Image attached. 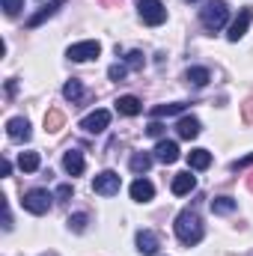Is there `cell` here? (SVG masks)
Wrapping results in <instances>:
<instances>
[{"instance_id":"1","label":"cell","mask_w":253,"mask_h":256,"mask_svg":"<svg viewBox=\"0 0 253 256\" xmlns=\"http://www.w3.org/2000/svg\"><path fill=\"white\" fill-rule=\"evenodd\" d=\"M176 238L185 248H194V244L202 242V220H200L196 212H190V208L179 212V218H176Z\"/></svg>"},{"instance_id":"2","label":"cell","mask_w":253,"mask_h":256,"mask_svg":"<svg viewBox=\"0 0 253 256\" xmlns=\"http://www.w3.org/2000/svg\"><path fill=\"white\" fill-rule=\"evenodd\" d=\"M226 18H230V6H226L224 0H208L206 9L200 12V21H202V27H206L208 33L220 30V27L226 24Z\"/></svg>"},{"instance_id":"3","label":"cell","mask_w":253,"mask_h":256,"mask_svg":"<svg viewBox=\"0 0 253 256\" xmlns=\"http://www.w3.org/2000/svg\"><path fill=\"white\" fill-rule=\"evenodd\" d=\"M51 194L45 191V188H33V191L24 194V200H21V206L30 212V214H48L51 212Z\"/></svg>"},{"instance_id":"4","label":"cell","mask_w":253,"mask_h":256,"mask_svg":"<svg viewBox=\"0 0 253 256\" xmlns=\"http://www.w3.org/2000/svg\"><path fill=\"white\" fill-rule=\"evenodd\" d=\"M137 12H140L143 24H149V27H158V24L167 21V9H164L161 0H140L137 3Z\"/></svg>"},{"instance_id":"5","label":"cell","mask_w":253,"mask_h":256,"mask_svg":"<svg viewBox=\"0 0 253 256\" xmlns=\"http://www.w3.org/2000/svg\"><path fill=\"white\" fill-rule=\"evenodd\" d=\"M98 54H102V45H98L96 39L78 42V45H72V48L66 51V57H68V60H74V63H86V60H96Z\"/></svg>"},{"instance_id":"6","label":"cell","mask_w":253,"mask_h":256,"mask_svg":"<svg viewBox=\"0 0 253 256\" xmlns=\"http://www.w3.org/2000/svg\"><path fill=\"white\" fill-rule=\"evenodd\" d=\"M120 185H122V179H120V173H114V170H104V173H98V176L92 179V191L102 194V196L120 194Z\"/></svg>"},{"instance_id":"7","label":"cell","mask_w":253,"mask_h":256,"mask_svg":"<svg viewBox=\"0 0 253 256\" xmlns=\"http://www.w3.org/2000/svg\"><path fill=\"white\" fill-rule=\"evenodd\" d=\"M108 126H110V110H92V114L84 116V122H80V128H84L86 134H102Z\"/></svg>"},{"instance_id":"8","label":"cell","mask_w":253,"mask_h":256,"mask_svg":"<svg viewBox=\"0 0 253 256\" xmlns=\"http://www.w3.org/2000/svg\"><path fill=\"white\" fill-rule=\"evenodd\" d=\"M158 248H161V238H158L152 230H140V232H137V250L143 256H155Z\"/></svg>"},{"instance_id":"9","label":"cell","mask_w":253,"mask_h":256,"mask_svg":"<svg viewBox=\"0 0 253 256\" xmlns=\"http://www.w3.org/2000/svg\"><path fill=\"white\" fill-rule=\"evenodd\" d=\"M250 21H253V12H250V9H242V12H238V18L230 24V33H226V36H230V42H238V39L248 33Z\"/></svg>"},{"instance_id":"10","label":"cell","mask_w":253,"mask_h":256,"mask_svg":"<svg viewBox=\"0 0 253 256\" xmlns=\"http://www.w3.org/2000/svg\"><path fill=\"white\" fill-rule=\"evenodd\" d=\"M155 161H161V164H176V161H179V146H176L173 140H158V146H155Z\"/></svg>"},{"instance_id":"11","label":"cell","mask_w":253,"mask_h":256,"mask_svg":"<svg viewBox=\"0 0 253 256\" xmlns=\"http://www.w3.org/2000/svg\"><path fill=\"white\" fill-rule=\"evenodd\" d=\"M6 134H9L12 140H18V143H21V140H30V134H33V131H30V122H27L24 116H12V120L6 122Z\"/></svg>"},{"instance_id":"12","label":"cell","mask_w":253,"mask_h":256,"mask_svg":"<svg viewBox=\"0 0 253 256\" xmlns=\"http://www.w3.org/2000/svg\"><path fill=\"white\" fill-rule=\"evenodd\" d=\"M63 167H66L68 176H80L84 173V152L80 149H68L66 158H63Z\"/></svg>"},{"instance_id":"13","label":"cell","mask_w":253,"mask_h":256,"mask_svg":"<svg viewBox=\"0 0 253 256\" xmlns=\"http://www.w3.org/2000/svg\"><path fill=\"white\" fill-rule=\"evenodd\" d=\"M63 3H66V0H51L48 6H42L39 12H33V15L27 18V27H30V30H33V27H39V24H42L45 18H51V15H54V12H57V9H60Z\"/></svg>"},{"instance_id":"14","label":"cell","mask_w":253,"mask_h":256,"mask_svg":"<svg viewBox=\"0 0 253 256\" xmlns=\"http://www.w3.org/2000/svg\"><path fill=\"white\" fill-rule=\"evenodd\" d=\"M170 188H173V194H176V196H185V194H190L194 188H196V179L190 176V170H188V173H176Z\"/></svg>"},{"instance_id":"15","label":"cell","mask_w":253,"mask_h":256,"mask_svg":"<svg viewBox=\"0 0 253 256\" xmlns=\"http://www.w3.org/2000/svg\"><path fill=\"white\" fill-rule=\"evenodd\" d=\"M155 196V185L149 182V179H137L134 185H131V200H137V202H149Z\"/></svg>"},{"instance_id":"16","label":"cell","mask_w":253,"mask_h":256,"mask_svg":"<svg viewBox=\"0 0 253 256\" xmlns=\"http://www.w3.org/2000/svg\"><path fill=\"white\" fill-rule=\"evenodd\" d=\"M116 110H120L122 116H137V114L143 110V104H140L137 96H120V98H116Z\"/></svg>"},{"instance_id":"17","label":"cell","mask_w":253,"mask_h":256,"mask_svg":"<svg viewBox=\"0 0 253 256\" xmlns=\"http://www.w3.org/2000/svg\"><path fill=\"white\" fill-rule=\"evenodd\" d=\"M176 131H179L182 140H194V137H200V120L196 116H182Z\"/></svg>"},{"instance_id":"18","label":"cell","mask_w":253,"mask_h":256,"mask_svg":"<svg viewBox=\"0 0 253 256\" xmlns=\"http://www.w3.org/2000/svg\"><path fill=\"white\" fill-rule=\"evenodd\" d=\"M212 164V152L208 149H194V152H188V167L190 170H206Z\"/></svg>"},{"instance_id":"19","label":"cell","mask_w":253,"mask_h":256,"mask_svg":"<svg viewBox=\"0 0 253 256\" xmlns=\"http://www.w3.org/2000/svg\"><path fill=\"white\" fill-rule=\"evenodd\" d=\"M188 104H182V102H176V104H155L149 114H152V120H161V116H176V114H182Z\"/></svg>"},{"instance_id":"20","label":"cell","mask_w":253,"mask_h":256,"mask_svg":"<svg viewBox=\"0 0 253 256\" xmlns=\"http://www.w3.org/2000/svg\"><path fill=\"white\" fill-rule=\"evenodd\" d=\"M66 126V116L63 110H57V108H51L48 114H45V131H51V134H57L60 128Z\"/></svg>"},{"instance_id":"21","label":"cell","mask_w":253,"mask_h":256,"mask_svg":"<svg viewBox=\"0 0 253 256\" xmlns=\"http://www.w3.org/2000/svg\"><path fill=\"white\" fill-rule=\"evenodd\" d=\"M149 167H152V155H146V152H134V155H131V170H134L137 176L149 173Z\"/></svg>"},{"instance_id":"22","label":"cell","mask_w":253,"mask_h":256,"mask_svg":"<svg viewBox=\"0 0 253 256\" xmlns=\"http://www.w3.org/2000/svg\"><path fill=\"white\" fill-rule=\"evenodd\" d=\"M208 68H202V66H194V68H188V74H185V80L188 84H194V86H206L208 84Z\"/></svg>"},{"instance_id":"23","label":"cell","mask_w":253,"mask_h":256,"mask_svg":"<svg viewBox=\"0 0 253 256\" xmlns=\"http://www.w3.org/2000/svg\"><path fill=\"white\" fill-rule=\"evenodd\" d=\"M18 167L24 173H36L39 170V152H21L18 155Z\"/></svg>"},{"instance_id":"24","label":"cell","mask_w":253,"mask_h":256,"mask_svg":"<svg viewBox=\"0 0 253 256\" xmlns=\"http://www.w3.org/2000/svg\"><path fill=\"white\" fill-rule=\"evenodd\" d=\"M212 212L214 214H232L236 212V200L232 196H214L212 200Z\"/></svg>"},{"instance_id":"25","label":"cell","mask_w":253,"mask_h":256,"mask_svg":"<svg viewBox=\"0 0 253 256\" xmlns=\"http://www.w3.org/2000/svg\"><path fill=\"white\" fill-rule=\"evenodd\" d=\"M63 96L68 98V102H80V96H84V86H80V80H74V78H72V80L63 86Z\"/></svg>"},{"instance_id":"26","label":"cell","mask_w":253,"mask_h":256,"mask_svg":"<svg viewBox=\"0 0 253 256\" xmlns=\"http://www.w3.org/2000/svg\"><path fill=\"white\" fill-rule=\"evenodd\" d=\"M86 224H90V214H84V212L68 218V230H72V232H84V230H86Z\"/></svg>"},{"instance_id":"27","label":"cell","mask_w":253,"mask_h":256,"mask_svg":"<svg viewBox=\"0 0 253 256\" xmlns=\"http://www.w3.org/2000/svg\"><path fill=\"white\" fill-rule=\"evenodd\" d=\"M0 6H3V12L12 18V15H18V12L24 9V0H0Z\"/></svg>"},{"instance_id":"28","label":"cell","mask_w":253,"mask_h":256,"mask_svg":"<svg viewBox=\"0 0 253 256\" xmlns=\"http://www.w3.org/2000/svg\"><path fill=\"white\" fill-rule=\"evenodd\" d=\"M126 74H128V66H122V63H114L108 68V78L110 80H126Z\"/></svg>"},{"instance_id":"29","label":"cell","mask_w":253,"mask_h":256,"mask_svg":"<svg viewBox=\"0 0 253 256\" xmlns=\"http://www.w3.org/2000/svg\"><path fill=\"white\" fill-rule=\"evenodd\" d=\"M126 66L134 68V72H140V68H143V54H140V51H131V54L126 57Z\"/></svg>"},{"instance_id":"30","label":"cell","mask_w":253,"mask_h":256,"mask_svg":"<svg viewBox=\"0 0 253 256\" xmlns=\"http://www.w3.org/2000/svg\"><path fill=\"white\" fill-rule=\"evenodd\" d=\"M146 134H149V137H158V140H161V134H164V126H161L158 120H152V122H149V128H146Z\"/></svg>"},{"instance_id":"31","label":"cell","mask_w":253,"mask_h":256,"mask_svg":"<svg viewBox=\"0 0 253 256\" xmlns=\"http://www.w3.org/2000/svg\"><path fill=\"white\" fill-rule=\"evenodd\" d=\"M250 164H253V152L248 155V158H238V161L232 164V170H244V167H250Z\"/></svg>"},{"instance_id":"32","label":"cell","mask_w":253,"mask_h":256,"mask_svg":"<svg viewBox=\"0 0 253 256\" xmlns=\"http://www.w3.org/2000/svg\"><path fill=\"white\" fill-rule=\"evenodd\" d=\"M244 122H253V98L244 102Z\"/></svg>"},{"instance_id":"33","label":"cell","mask_w":253,"mask_h":256,"mask_svg":"<svg viewBox=\"0 0 253 256\" xmlns=\"http://www.w3.org/2000/svg\"><path fill=\"white\" fill-rule=\"evenodd\" d=\"M57 196H60V200H68V196H72V185H60Z\"/></svg>"},{"instance_id":"34","label":"cell","mask_w":253,"mask_h":256,"mask_svg":"<svg viewBox=\"0 0 253 256\" xmlns=\"http://www.w3.org/2000/svg\"><path fill=\"white\" fill-rule=\"evenodd\" d=\"M0 173H3V176H9V173H12V164H9L6 158H3V164H0Z\"/></svg>"},{"instance_id":"35","label":"cell","mask_w":253,"mask_h":256,"mask_svg":"<svg viewBox=\"0 0 253 256\" xmlns=\"http://www.w3.org/2000/svg\"><path fill=\"white\" fill-rule=\"evenodd\" d=\"M248 188H250V191H253V173H250V176H248Z\"/></svg>"},{"instance_id":"36","label":"cell","mask_w":253,"mask_h":256,"mask_svg":"<svg viewBox=\"0 0 253 256\" xmlns=\"http://www.w3.org/2000/svg\"><path fill=\"white\" fill-rule=\"evenodd\" d=\"M98 3H104V6H110V3H116V0H98Z\"/></svg>"},{"instance_id":"37","label":"cell","mask_w":253,"mask_h":256,"mask_svg":"<svg viewBox=\"0 0 253 256\" xmlns=\"http://www.w3.org/2000/svg\"><path fill=\"white\" fill-rule=\"evenodd\" d=\"M188 3H196V0H188Z\"/></svg>"}]
</instances>
